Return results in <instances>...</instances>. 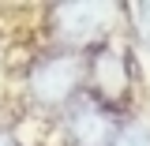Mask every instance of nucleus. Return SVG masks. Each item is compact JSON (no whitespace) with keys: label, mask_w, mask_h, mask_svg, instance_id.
<instances>
[{"label":"nucleus","mask_w":150,"mask_h":146,"mask_svg":"<svg viewBox=\"0 0 150 146\" xmlns=\"http://www.w3.org/2000/svg\"><path fill=\"white\" fill-rule=\"evenodd\" d=\"M26 94L38 109L64 112L75 97L86 94V53L53 49V53L38 56L26 71Z\"/></svg>","instance_id":"1"},{"label":"nucleus","mask_w":150,"mask_h":146,"mask_svg":"<svg viewBox=\"0 0 150 146\" xmlns=\"http://www.w3.org/2000/svg\"><path fill=\"white\" fill-rule=\"evenodd\" d=\"M86 97H94L116 116L131 101V56L109 37L86 49Z\"/></svg>","instance_id":"2"},{"label":"nucleus","mask_w":150,"mask_h":146,"mask_svg":"<svg viewBox=\"0 0 150 146\" xmlns=\"http://www.w3.org/2000/svg\"><path fill=\"white\" fill-rule=\"evenodd\" d=\"M112 19H116V4H56L53 34L60 41V49L86 53L98 41H105Z\"/></svg>","instance_id":"3"},{"label":"nucleus","mask_w":150,"mask_h":146,"mask_svg":"<svg viewBox=\"0 0 150 146\" xmlns=\"http://www.w3.org/2000/svg\"><path fill=\"white\" fill-rule=\"evenodd\" d=\"M120 116L109 112L105 105H98L94 97H75L64 109V135L71 146H112L120 135Z\"/></svg>","instance_id":"4"},{"label":"nucleus","mask_w":150,"mask_h":146,"mask_svg":"<svg viewBox=\"0 0 150 146\" xmlns=\"http://www.w3.org/2000/svg\"><path fill=\"white\" fill-rule=\"evenodd\" d=\"M128 23H131V30H135V37L150 49V0L128 4Z\"/></svg>","instance_id":"5"},{"label":"nucleus","mask_w":150,"mask_h":146,"mask_svg":"<svg viewBox=\"0 0 150 146\" xmlns=\"http://www.w3.org/2000/svg\"><path fill=\"white\" fill-rule=\"evenodd\" d=\"M112 146H150V131L139 128V124H128V128H120Z\"/></svg>","instance_id":"6"},{"label":"nucleus","mask_w":150,"mask_h":146,"mask_svg":"<svg viewBox=\"0 0 150 146\" xmlns=\"http://www.w3.org/2000/svg\"><path fill=\"white\" fill-rule=\"evenodd\" d=\"M0 146H19V142L11 139V135H4V131H0Z\"/></svg>","instance_id":"7"}]
</instances>
